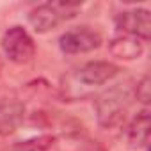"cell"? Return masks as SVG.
Returning a JSON list of instances; mask_svg holds the SVG:
<instances>
[{
    "instance_id": "1",
    "label": "cell",
    "mask_w": 151,
    "mask_h": 151,
    "mask_svg": "<svg viewBox=\"0 0 151 151\" xmlns=\"http://www.w3.org/2000/svg\"><path fill=\"white\" fill-rule=\"evenodd\" d=\"M133 100V86L130 82H117L94 98L96 119L101 128H114L126 117Z\"/></svg>"
},
{
    "instance_id": "2",
    "label": "cell",
    "mask_w": 151,
    "mask_h": 151,
    "mask_svg": "<svg viewBox=\"0 0 151 151\" xmlns=\"http://www.w3.org/2000/svg\"><path fill=\"white\" fill-rule=\"evenodd\" d=\"M80 7H82L80 4H71V2H45L34 7L27 18L36 32L46 34L57 29L62 22L75 18Z\"/></svg>"
},
{
    "instance_id": "3",
    "label": "cell",
    "mask_w": 151,
    "mask_h": 151,
    "mask_svg": "<svg viewBox=\"0 0 151 151\" xmlns=\"http://www.w3.org/2000/svg\"><path fill=\"white\" fill-rule=\"evenodd\" d=\"M2 50L11 62L27 64L36 55V43L22 25H13L2 37Z\"/></svg>"
},
{
    "instance_id": "4",
    "label": "cell",
    "mask_w": 151,
    "mask_h": 151,
    "mask_svg": "<svg viewBox=\"0 0 151 151\" xmlns=\"http://www.w3.org/2000/svg\"><path fill=\"white\" fill-rule=\"evenodd\" d=\"M101 45V34L91 27H75L66 30L59 37V48L62 53L77 55V53H87Z\"/></svg>"
},
{
    "instance_id": "5",
    "label": "cell",
    "mask_w": 151,
    "mask_h": 151,
    "mask_svg": "<svg viewBox=\"0 0 151 151\" xmlns=\"http://www.w3.org/2000/svg\"><path fill=\"white\" fill-rule=\"evenodd\" d=\"M119 73V66L109 60H91L78 68L73 75L68 77V82L82 84L80 87H98L112 80Z\"/></svg>"
},
{
    "instance_id": "6",
    "label": "cell",
    "mask_w": 151,
    "mask_h": 151,
    "mask_svg": "<svg viewBox=\"0 0 151 151\" xmlns=\"http://www.w3.org/2000/svg\"><path fill=\"white\" fill-rule=\"evenodd\" d=\"M116 29L121 34L139 37L140 41H147L151 37V13L147 9H128L121 11L114 16Z\"/></svg>"
},
{
    "instance_id": "7",
    "label": "cell",
    "mask_w": 151,
    "mask_h": 151,
    "mask_svg": "<svg viewBox=\"0 0 151 151\" xmlns=\"http://www.w3.org/2000/svg\"><path fill=\"white\" fill-rule=\"evenodd\" d=\"M25 119V103L16 98H0V137L13 135Z\"/></svg>"
},
{
    "instance_id": "8",
    "label": "cell",
    "mask_w": 151,
    "mask_h": 151,
    "mask_svg": "<svg viewBox=\"0 0 151 151\" xmlns=\"http://www.w3.org/2000/svg\"><path fill=\"white\" fill-rule=\"evenodd\" d=\"M109 52L116 59L133 60V59H139L142 55V52H144V41H140L139 37H133V36L119 34V36H116V37L110 39Z\"/></svg>"
},
{
    "instance_id": "9",
    "label": "cell",
    "mask_w": 151,
    "mask_h": 151,
    "mask_svg": "<svg viewBox=\"0 0 151 151\" xmlns=\"http://www.w3.org/2000/svg\"><path fill=\"white\" fill-rule=\"evenodd\" d=\"M126 137H128V142L132 147L147 146V142H149V110L147 109L140 110L133 117V121L128 126Z\"/></svg>"
},
{
    "instance_id": "10",
    "label": "cell",
    "mask_w": 151,
    "mask_h": 151,
    "mask_svg": "<svg viewBox=\"0 0 151 151\" xmlns=\"http://www.w3.org/2000/svg\"><path fill=\"white\" fill-rule=\"evenodd\" d=\"M53 146H55V137L46 133L13 144L11 151H52Z\"/></svg>"
},
{
    "instance_id": "11",
    "label": "cell",
    "mask_w": 151,
    "mask_h": 151,
    "mask_svg": "<svg viewBox=\"0 0 151 151\" xmlns=\"http://www.w3.org/2000/svg\"><path fill=\"white\" fill-rule=\"evenodd\" d=\"M133 98L137 101H140L142 105L149 103V100H151V82H149L147 75H144L137 82V86H133Z\"/></svg>"
},
{
    "instance_id": "12",
    "label": "cell",
    "mask_w": 151,
    "mask_h": 151,
    "mask_svg": "<svg viewBox=\"0 0 151 151\" xmlns=\"http://www.w3.org/2000/svg\"><path fill=\"white\" fill-rule=\"evenodd\" d=\"M0 68H2V64H0Z\"/></svg>"
}]
</instances>
